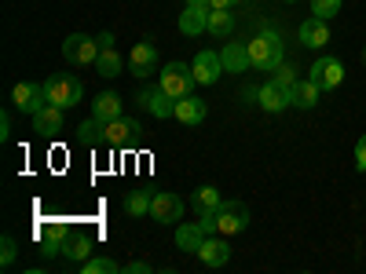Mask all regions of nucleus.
<instances>
[{"instance_id": "obj_1", "label": "nucleus", "mask_w": 366, "mask_h": 274, "mask_svg": "<svg viewBox=\"0 0 366 274\" xmlns=\"http://www.w3.org/2000/svg\"><path fill=\"white\" fill-rule=\"evenodd\" d=\"M249 63L257 70H274L282 66V37L274 34V29H264L249 41Z\"/></svg>"}, {"instance_id": "obj_2", "label": "nucleus", "mask_w": 366, "mask_h": 274, "mask_svg": "<svg viewBox=\"0 0 366 274\" xmlns=\"http://www.w3.org/2000/svg\"><path fill=\"white\" fill-rule=\"evenodd\" d=\"M44 96H48V103L70 110V106H77V103H81L84 84H81L74 73H55V77H48V81H44Z\"/></svg>"}, {"instance_id": "obj_3", "label": "nucleus", "mask_w": 366, "mask_h": 274, "mask_svg": "<svg viewBox=\"0 0 366 274\" xmlns=\"http://www.w3.org/2000/svg\"><path fill=\"white\" fill-rule=\"evenodd\" d=\"M194 70L187 66V63H169L165 70H162V88L169 91L172 99H183V96H191L194 91Z\"/></svg>"}, {"instance_id": "obj_4", "label": "nucleus", "mask_w": 366, "mask_h": 274, "mask_svg": "<svg viewBox=\"0 0 366 274\" xmlns=\"http://www.w3.org/2000/svg\"><path fill=\"white\" fill-rule=\"evenodd\" d=\"M99 51H103L99 41H96V37H84V34H70V37L63 41V55H66V63H74V66L96 63Z\"/></svg>"}, {"instance_id": "obj_5", "label": "nucleus", "mask_w": 366, "mask_h": 274, "mask_svg": "<svg viewBox=\"0 0 366 274\" xmlns=\"http://www.w3.org/2000/svg\"><path fill=\"white\" fill-rule=\"evenodd\" d=\"M246 227H249V208L242 205V201H224V205L217 208V230H220L224 238L242 234Z\"/></svg>"}, {"instance_id": "obj_6", "label": "nucleus", "mask_w": 366, "mask_h": 274, "mask_svg": "<svg viewBox=\"0 0 366 274\" xmlns=\"http://www.w3.org/2000/svg\"><path fill=\"white\" fill-rule=\"evenodd\" d=\"M11 103H15L22 113H37V110H44V106H48L44 84H29V81L15 84V88H11Z\"/></svg>"}, {"instance_id": "obj_7", "label": "nucleus", "mask_w": 366, "mask_h": 274, "mask_svg": "<svg viewBox=\"0 0 366 274\" xmlns=\"http://www.w3.org/2000/svg\"><path fill=\"white\" fill-rule=\"evenodd\" d=\"M191 70H194V81L198 84H217L220 73H224V59H220V51H198Z\"/></svg>"}, {"instance_id": "obj_8", "label": "nucleus", "mask_w": 366, "mask_h": 274, "mask_svg": "<svg viewBox=\"0 0 366 274\" xmlns=\"http://www.w3.org/2000/svg\"><path fill=\"white\" fill-rule=\"evenodd\" d=\"M136 121L132 117H114V121H107V128H103V146H129L132 139H136Z\"/></svg>"}, {"instance_id": "obj_9", "label": "nucleus", "mask_w": 366, "mask_h": 274, "mask_svg": "<svg viewBox=\"0 0 366 274\" xmlns=\"http://www.w3.org/2000/svg\"><path fill=\"white\" fill-rule=\"evenodd\" d=\"M139 106L147 110V113H154V117H176V99L169 96V91L158 84V88H150V91H143L139 96Z\"/></svg>"}, {"instance_id": "obj_10", "label": "nucleus", "mask_w": 366, "mask_h": 274, "mask_svg": "<svg viewBox=\"0 0 366 274\" xmlns=\"http://www.w3.org/2000/svg\"><path fill=\"white\" fill-rule=\"evenodd\" d=\"M179 216H183V198L179 194H154V201H150V220L179 223Z\"/></svg>"}, {"instance_id": "obj_11", "label": "nucleus", "mask_w": 366, "mask_h": 274, "mask_svg": "<svg viewBox=\"0 0 366 274\" xmlns=\"http://www.w3.org/2000/svg\"><path fill=\"white\" fill-rule=\"evenodd\" d=\"M129 66H132L136 81H139V77H150V73L158 70V48L147 44V41H139V44L132 48V55H129Z\"/></svg>"}, {"instance_id": "obj_12", "label": "nucleus", "mask_w": 366, "mask_h": 274, "mask_svg": "<svg viewBox=\"0 0 366 274\" xmlns=\"http://www.w3.org/2000/svg\"><path fill=\"white\" fill-rule=\"evenodd\" d=\"M312 81L319 84V88H337L341 81H345V66L337 63V59H315V66H312Z\"/></svg>"}, {"instance_id": "obj_13", "label": "nucleus", "mask_w": 366, "mask_h": 274, "mask_svg": "<svg viewBox=\"0 0 366 274\" xmlns=\"http://www.w3.org/2000/svg\"><path fill=\"white\" fill-rule=\"evenodd\" d=\"M300 44H304V48H326V44H330V26H326V19H319V15L304 19V22H300Z\"/></svg>"}, {"instance_id": "obj_14", "label": "nucleus", "mask_w": 366, "mask_h": 274, "mask_svg": "<svg viewBox=\"0 0 366 274\" xmlns=\"http://www.w3.org/2000/svg\"><path fill=\"white\" fill-rule=\"evenodd\" d=\"M224 59V70L227 73H242V70H249V44H242V41H227V48L220 51Z\"/></svg>"}, {"instance_id": "obj_15", "label": "nucleus", "mask_w": 366, "mask_h": 274, "mask_svg": "<svg viewBox=\"0 0 366 274\" xmlns=\"http://www.w3.org/2000/svg\"><path fill=\"white\" fill-rule=\"evenodd\" d=\"M205 103L202 99H194V96H183V99H176V121L179 125H187V128H194V125H202L205 121Z\"/></svg>"}, {"instance_id": "obj_16", "label": "nucleus", "mask_w": 366, "mask_h": 274, "mask_svg": "<svg viewBox=\"0 0 366 274\" xmlns=\"http://www.w3.org/2000/svg\"><path fill=\"white\" fill-rule=\"evenodd\" d=\"M198 260L205 267H224L231 260V245H227V241H220V238H205L202 249H198Z\"/></svg>"}, {"instance_id": "obj_17", "label": "nucleus", "mask_w": 366, "mask_h": 274, "mask_svg": "<svg viewBox=\"0 0 366 274\" xmlns=\"http://www.w3.org/2000/svg\"><path fill=\"white\" fill-rule=\"evenodd\" d=\"M257 103H260L267 113H274V110H286V106H290V91H286V88H279L274 81H267V84L257 91Z\"/></svg>"}, {"instance_id": "obj_18", "label": "nucleus", "mask_w": 366, "mask_h": 274, "mask_svg": "<svg viewBox=\"0 0 366 274\" xmlns=\"http://www.w3.org/2000/svg\"><path fill=\"white\" fill-rule=\"evenodd\" d=\"M205 238H209V234L202 230V223H179V227H176V249H183V253H198Z\"/></svg>"}, {"instance_id": "obj_19", "label": "nucleus", "mask_w": 366, "mask_h": 274, "mask_svg": "<svg viewBox=\"0 0 366 274\" xmlns=\"http://www.w3.org/2000/svg\"><path fill=\"white\" fill-rule=\"evenodd\" d=\"M34 128H37L41 136H55L59 128H63V106L48 103L44 110H37V113H34Z\"/></svg>"}, {"instance_id": "obj_20", "label": "nucleus", "mask_w": 366, "mask_h": 274, "mask_svg": "<svg viewBox=\"0 0 366 274\" xmlns=\"http://www.w3.org/2000/svg\"><path fill=\"white\" fill-rule=\"evenodd\" d=\"M63 245H66V227H63V223H48V227H41V256L63 253Z\"/></svg>"}, {"instance_id": "obj_21", "label": "nucleus", "mask_w": 366, "mask_h": 274, "mask_svg": "<svg viewBox=\"0 0 366 274\" xmlns=\"http://www.w3.org/2000/svg\"><path fill=\"white\" fill-rule=\"evenodd\" d=\"M319 91H322V88H319L312 77H308V81H297L293 91H290V103L300 106V110H312V106L319 103Z\"/></svg>"}, {"instance_id": "obj_22", "label": "nucleus", "mask_w": 366, "mask_h": 274, "mask_svg": "<svg viewBox=\"0 0 366 274\" xmlns=\"http://www.w3.org/2000/svg\"><path fill=\"white\" fill-rule=\"evenodd\" d=\"M209 29V11H202V8H187L179 15V34L183 37H198V34H205Z\"/></svg>"}, {"instance_id": "obj_23", "label": "nucleus", "mask_w": 366, "mask_h": 274, "mask_svg": "<svg viewBox=\"0 0 366 274\" xmlns=\"http://www.w3.org/2000/svg\"><path fill=\"white\" fill-rule=\"evenodd\" d=\"M92 117H99V121L121 117V96H114V91H103V96H96V99H92Z\"/></svg>"}, {"instance_id": "obj_24", "label": "nucleus", "mask_w": 366, "mask_h": 274, "mask_svg": "<svg viewBox=\"0 0 366 274\" xmlns=\"http://www.w3.org/2000/svg\"><path fill=\"white\" fill-rule=\"evenodd\" d=\"M231 29H234V15H231L227 8H212V11H209V34H212V37L227 41Z\"/></svg>"}, {"instance_id": "obj_25", "label": "nucleus", "mask_w": 366, "mask_h": 274, "mask_svg": "<svg viewBox=\"0 0 366 274\" xmlns=\"http://www.w3.org/2000/svg\"><path fill=\"white\" fill-rule=\"evenodd\" d=\"M191 205H194V212L202 216V212H217V208L224 205V198H220V191H217V187H198V191H194V198H191Z\"/></svg>"}, {"instance_id": "obj_26", "label": "nucleus", "mask_w": 366, "mask_h": 274, "mask_svg": "<svg viewBox=\"0 0 366 274\" xmlns=\"http://www.w3.org/2000/svg\"><path fill=\"white\" fill-rule=\"evenodd\" d=\"M63 256H70V260H88L92 256V238L88 234H70L66 238V245H63Z\"/></svg>"}, {"instance_id": "obj_27", "label": "nucleus", "mask_w": 366, "mask_h": 274, "mask_svg": "<svg viewBox=\"0 0 366 274\" xmlns=\"http://www.w3.org/2000/svg\"><path fill=\"white\" fill-rule=\"evenodd\" d=\"M150 201H154V194H150V191H132L129 198H125V212H129V216H150Z\"/></svg>"}, {"instance_id": "obj_28", "label": "nucleus", "mask_w": 366, "mask_h": 274, "mask_svg": "<svg viewBox=\"0 0 366 274\" xmlns=\"http://www.w3.org/2000/svg\"><path fill=\"white\" fill-rule=\"evenodd\" d=\"M96 73H99V77H117V73H121V55H117L114 48H103V51H99Z\"/></svg>"}, {"instance_id": "obj_29", "label": "nucleus", "mask_w": 366, "mask_h": 274, "mask_svg": "<svg viewBox=\"0 0 366 274\" xmlns=\"http://www.w3.org/2000/svg\"><path fill=\"white\" fill-rule=\"evenodd\" d=\"M103 128H107V121H99V117H92V121H84L81 125V143H88V146H99L103 143Z\"/></svg>"}, {"instance_id": "obj_30", "label": "nucleus", "mask_w": 366, "mask_h": 274, "mask_svg": "<svg viewBox=\"0 0 366 274\" xmlns=\"http://www.w3.org/2000/svg\"><path fill=\"white\" fill-rule=\"evenodd\" d=\"M121 267L110 260V256H96V260H84V267H81V274H117Z\"/></svg>"}, {"instance_id": "obj_31", "label": "nucleus", "mask_w": 366, "mask_h": 274, "mask_svg": "<svg viewBox=\"0 0 366 274\" xmlns=\"http://www.w3.org/2000/svg\"><path fill=\"white\" fill-rule=\"evenodd\" d=\"M15 256H19L15 238H11V234H4V238H0V267H11V263H15Z\"/></svg>"}, {"instance_id": "obj_32", "label": "nucleus", "mask_w": 366, "mask_h": 274, "mask_svg": "<svg viewBox=\"0 0 366 274\" xmlns=\"http://www.w3.org/2000/svg\"><path fill=\"white\" fill-rule=\"evenodd\" d=\"M312 11L319 15V19H333V15H337L341 11V0H312Z\"/></svg>"}, {"instance_id": "obj_33", "label": "nucleus", "mask_w": 366, "mask_h": 274, "mask_svg": "<svg viewBox=\"0 0 366 274\" xmlns=\"http://www.w3.org/2000/svg\"><path fill=\"white\" fill-rule=\"evenodd\" d=\"M279 88H286V91H293V84H297V70L293 66H274V77H271Z\"/></svg>"}, {"instance_id": "obj_34", "label": "nucleus", "mask_w": 366, "mask_h": 274, "mask_svg": "<svg viewBox=\"0 0 366 274\" xmlns=\"http://www.w3.org/2000/svg\"><path fill=\"white\" fill-rule=\"evenodd\" d=\"M198 223H202V230H205V234H220V230H217V212H202Z\"/></svg>"}, {"instance_id": "obj_35", "label": "nucleus", "mask_w": 366, "mask_h": 274, "mask_svg": "<svg viewBox=\"0 0 366 274\" xmlns=\"http://www.w3.org/2000/svg\"><path fill=\"white\" fill-rule=\"evenodd\" d=\"M355 168H359V172H366V136L355 143Z\"/></svg>"}, {"instance_id": "obj_36", "label": "nucleus", "mask_w": 366, "mask_h": 274, "mask_svg": "<svg viewBox=\"0 0 366 274\" xmlns=\"http://www.w3.org/2000/svg\"><path fill=\"white\" fill-rule=\"evenodd\" d=\"M125 274H150V263L136 260V263H129V267H125Z\"/></svg>"}, {"instance_id": "obj_37", "label": "nucleus", "mask_w": 366, "mask_h": 274, "mask_svg": "<svg viewBox=\"0 0 366 274\" xmlns=\"http://www.w3.org/2000/svg\"><path fill=\"white\" fill-rule=\"evenodd\" d=\"M8 136H11V117L4 113V117H0V139H4V143H8Z\"/></svg>"}, {"instance_id": "obj_38", "label": "nucleus", "mask_w": 366, "mask_h": 274, "mask_svg": "<svg viewBox=\"0 0 366 274\" xmlns=\"http://www.w3.org/2000/svg\"><path fill=\"white\" fill-rule=\"evenodd\" d=\"M187 8H202V11H212V0H187Z\"/></svg>"}, {"instance_id": "obj_39", "label": "nucleus", "mask_w": 366, "mask_h": 274, "mask_svg": "<svg viewBox=\"0 0 366 274\" xmlns=\"http://www.w3.org/2000/svg\"><path fill=\"white\" fill-rule=\"evenodd\" d=\"M96 41H99V48H114V34H99Z\"/></svg>"}, {"instance_id": "obj_40", "label": "nucleus", "mask_w": 366, "mask_h": 274, "mask_svg": "<svg viewBox=\"0 0 366 274\" xmlns=\"http://www.w3.org/2000/svg\"><path fill=\"white\" fill-rule=\"evenodd\" d=\"M234 4H238V0H212V8H227V11H231Z\"/></svg>"}, {"instance_id": "obj_41", "label": "nucleus", "mask_w": 366, "mask_h": 274, "mask_svg": "<svg viewBox=\"0 0 366 274\" xmlns=\"http://www.w3.org/2000/svg\"><path fill=\"white\" fill-rule=\"evenodd\" d=\"M286 4H293V0H286Z\"/></svg>"}, {"instance_id": "obj_42", "label": "nucleus", "mask_w": 366, "mask_h": 274, "mask_svg": "<svg viewBox=\"0 0 366 274\" xmlns=\"http://www.w3.org/2000/svg\"><path fill=\"white\" fill-rule=\"evenodd\" d=\"M362 59H366V51H362Z\"/></svg>"}]
</instances>
